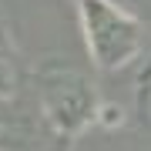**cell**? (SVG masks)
Returning a JSON list of instances; mask_svg holds the SVG:
<instances>
[{
  "label": "cell",
  "instance_id": "obj_1",
  "mask_svg": "<svg viewBox=\"0 0 151 151\" xmlns=\"http://www.w3.org/2000/svg\"><path fill=\"white\" fill-rule=\"evenodd\" d=\"M87 57L97 70H121L141 54L145 24L114 0H77Z\"/></svg>",
  "mask_w": 151,
  "mask_h": 151
},
{
  "label": "cell",
  "instance_id": "obj_2",
  "mask_svg": "<svg viewBox=\"0 0 151 151\" xmlns=\"http://www.w3.org/2000/svg\"><path fill=\"white\" fill-rule=\"evenodd\" d=\"M37 97H40V111L47 118V124L64 138L84 134L97 121L101 94L70 64H57V60L40 64L37 67Z\"/></svg>",
  "mask_w": 151,
  "mask_h": 151
},
{
  "label": "cell",
  "instance_id": "obj_3",
  "mask_svg": "<svg viewBox=\"0 0 151 151\" xmlns=\"http://www.w3.org/2000/svg\"><path fill=\"white\" fill-rule=\"evenodd\" d=\"M121 121H124L121 108H114V104L101 101V108H97V121H94V128H118Z\"/></svg>",
  "mask_w": 151,
  "mask_h": 151
}]
</instances>
